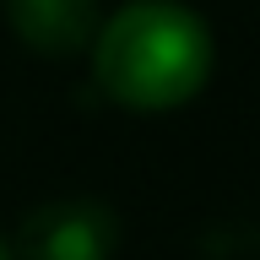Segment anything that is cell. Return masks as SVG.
<instances>
[{
	"instance_id": "4",
	"label": "cell",
	"mask_w": 260,
	"mask_h": 260,
	"mask_svg": "<svg viewBox=\"0 0 260 260\" xmlns=\"http://www.w3.org/2000/svg\"><path fill=\"white\" fill-rule=\"evenodd\" d=\"M0 260H16V255H11V244H6V239H0Z\"/></svg>"
},
{
	"instance_id": "3",
	"label": "cell",
	"mask_w": 260,
	"mask_h": 260,
	"mask_svg": "<svg viewBox=\"0 0 260 260\" xmlns=\"http://www.w3.org/2000/svg\"><path fill=\"white\" fill-rule=\"evenodd\" d=\"M6 22L32 54L71 60L87 54L98 38V0H6Z\"/></svg>"
},
{
	"instance_id": "2",
	"label": "cell",
	"mask_w": 260,
	"mask_h": 260,
	"mask_svg": "<svg viewBox=\"0 0 260 260\" xmlns=\"http://www.w3.org/2000/svg\"><path fill=\"white\" fill-rule=\"evenodd\" d=\"M119 249V222L103 201H54L22 217L11 255L22 260H109Z\"/></svg>"
},
{
	"instance_id": "1",
	"label": "cell",
	"mask_w": 260,
	"mask_h": 260,
	"mask_svg": "<svg viewBox=\"0 0 260 260\" xmlns=\"http://www.w3.org/2000/svg\"><path fill=\"white\" fill-rule=\"evenodd\" d=\"M211 32L179 0H130L98 27L92 76L119 109L162 114L190 103L211 76Z\"/></svg>"
}]
</instances>
